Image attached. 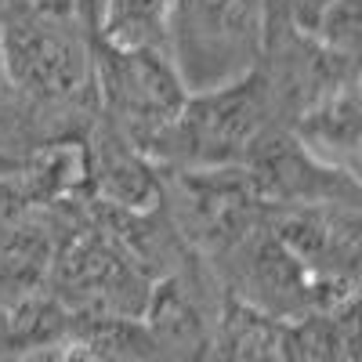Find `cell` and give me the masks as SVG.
Here are the masks:
<instances>
[{"mask_svg":"<svg viewBox=\"0 0 362 362\" xmlns=\"http://www.w3.org/2000/svg\"><path fill=\"white\" fill-rule=\"evenodd\" d=\"M206 362H290L279 322L257 308L228 297L214 326V344Z\"/></svg>","mask_w":362,"mask_h":362,"instance_id":"9","label":"cell"},{"mask_svg":"<svg viewBox=\"0 0 362 362\" xmlns=\"http://www.w3.org/2000/svg\"><path fill=\"white\" fill-rule=\"evenodd\" d=\"M87 185L95 203L112 210L145 214V210L163 206L160 167L105 119L87 138Z\"/></svg>","mask_w":362,"mask_h":362,"instance_id":"7","label":"cell"},{"mask_svg":"<svg viewBox=\"0 0 362 362\" xmlns=\"http://www.w3.org/2000/svg\"><path fill=\"white\" fill-rule=\"evenodd\" d=\"M286 131L308 148V153L344 174L358 177V141H362V119H358V80H348L322 98L300 109Z\"/></svg>","mask_w":362,"mask_h":362,"instance_id":"8","label":"cell"},{"mask_svg":"<svg viewBox=\"0 0 362 362\" xmlns=\"http://www.w3.org/2000/svg\"><path fill=\"white\" fill-rule=\"evenodd\" d=\"M268 47L264 0H174L163 51L189 95L257 73Z\"/></svg>","mask_w":362,"mask_h":362,"instance_id":"2","label":"cell"},{"mask_svg":"<svg viewBox=\"0 0 362 362\" xmlns=\"http://www.w3.org/2000/svg\"><path fill=\"white\" fill-rule=\"evenodd\" d=\"M329 4V0H290V25L300 29V33H308L312 22L319 18V11Z\"/></svg>","mask_w":362,"mask_h":362,"instance_id":"12","label":"cell"},{"mask_svg":"<svg viewBox=\"0 0 362 362\" xmlns=\"http://www.w3.org/2000/svg\"><path fill=\"white\" fill-rule=\"evenodd\" d=\"M174 0H105L98 37L124 47H160L167 40V15Z\"/></svg>","mask_w":362,"mask_h":362,"instance_id":"10","label":"cell"},{"mask_svg":"<svg viewBox=\"0 0 362 362\" xmlns=\"http://www.w3.org/2000/svg\"><path fill=\"white\" fill-rule=\"evenodd\" d=\"M272 127L276 109L257 66L235 83L189 95L148 148V160L156 167H239Z\"/></svg>","mask_w":362,"mask_h":362,"instance_id":"3","label":"cell"},{"mask_svg":"<svg viewBox=\"0 0 362 362\" xmlns=\"http://www.w3.org/2000/svg\"><path fill=\"white\" fill-rule=\"evenodd\" d=\"M239 167L261 206L358 203V177L319 163L286 127H272Z\"/></svg>","mask_w":362,"mask_h":362,"instance_id":"6","label":"cell"},{"mask_svg":"<svg viewBox=\"0 0 362 362\" xmlns=\"http://www.w3.org/2000/svg\"><path fill=\"white\" fill-rule=\"evenodd\" d=\"M90 83L102 119L145 156L189 98L167 51L124 47L105 37H90Z\"/></svg>","mask_w":362,"mask_h":362,"instance_id":"4","label":"cell"},{"mask_svg":"<svg viewBox=\"0 0 362 362\" xmlns=\"http://www.w3.org/2000/svg\"><path fill=\"white\" fill-rule=\"evenodd\" d=\"M305 37H312L319 47L334 51L341 58L358 62V40H362V4L358 0H329L312 22Z\"/></svg>","mask_w":362,"mask_h":362,"instance_id":"11","label":"cell"},{"mask_svg":"<svg viewBox=\"0 0 362 362\" xmlns=\"http://www.w3.org/2000/svg\"><path fill=\"white\" fill-rule=\"evenodd\" d=\"M0 47L15 95L29 105L95 102L90 33L66 0H0Z\"/></svg>","mask_w":362,"mask_h":362,"instance_id":"1","label":"cell"},{"mask_svg":"<svg viewBox=\"0 0 362 362\" xmlns=\"http://www.w3.org/2000/svg\"><path fill=\"white\" fill-rule=\"evenodd\" d=\"M47 286L73 322L141 319L153 293V279L119 250L98 221L80 225L58 243Z\"/></svg>","mask_w":362,"mask_h":362,"instance_id":"5","label":"cell"},{"mask_svg":"<svg viewBox=\"0 0 362 362\" xmlns=\"http://www.w3.org/2000/svg\"><path fill=\"white\" fill-rule=\"evenodd\" d=\"M268 8V40L290 29V0H264Z\"/></svg>","mask_w":362,"mask_h":362,"instance_id":"13","label":"cell"}]
</instances>
